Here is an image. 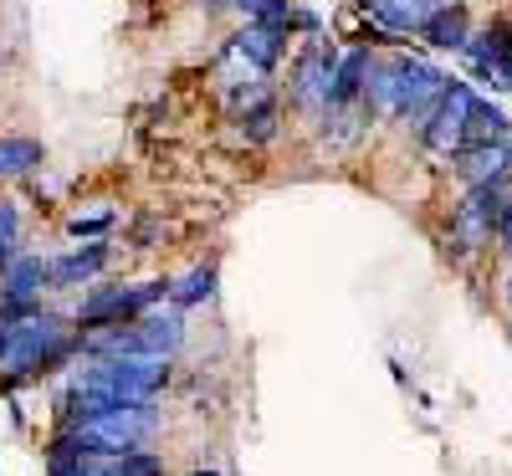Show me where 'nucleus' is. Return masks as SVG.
I'll list each match as a JSON object with an SVG mask.
<instances>
[{
    "label": "nucleus",
    "mask_w": 512,
    "mask_h": 476,
    "mask_svg": "<svg viewBox=\"0 0 512 476\" xmlns=\"http://www.w3.org/2000/svg\"><path fill=\"white\" fill-rule=\"evenodd\" d=\"M159 410L134 405V400H108V395H88V389H67V400L57 405V430H72V436L88 451H144L159 436Z\"/></svg>",
    "instance_id": "obj_1"
},
{
    "label": "nucleus",
    "mask_w": 512,
    "mask_h": 476,
    "mask_svg": "<svg viewBox=\"0 0 512 476\" xmlns=\"http://www.w3.org/2000/svg\"><path fill=\"white\" fill-rule=\"evenodd\" d=\"M82 349V328L77 318L62 313H41L31 308L26 318H0V384L16 389L41 374H52Z\"/></svg>",
    "instance_id": "obj_2"
},
{
    "label": "nucleus",
    "mask_w": 512,
    "mask_h": 476,
    "mask_svg": "<svg viewBox=\"0 0 512 476\" xmlns=\"http://www.w3.org/2000/svg\"><path fill=\"white\" fill-rule=\"evenodd\" d=\"M164 384H169V359H149V354H134V359H93L88 369H77V379H72V389L108 395V400H134V405L159 400Z\"/></svg>",
    "instance_id": "obj_3"
},
{
    "label": "nucleus",
    "mask_w": 512,
    "mask_h": 476,
    "mask_svg": "<svg viewBox=\"0 0 512 476\" xmlns=\"http://www.w3.org/2000/svg\"><path fill=\"white\" fill-rule=\"evenodd\" d=\"M159 302H169V282H128V287H93L77 302V328H103V323H134L144 313H154Z\"/></svg>",
    "instance_id": "obj_4"
},
{
    "label": "nucleus",
    "mask_w": 512,
    "mask_h": 476,
    "mask_svg": "<svg viewBox=\"0 0 512 476\" xmlns=\"http://www.w3.org/2000/svg\"><path fill=\"white\" fill-rule=\"evenodd\" d=\"M507 180L502 185H477V190H466V200L451 210V226H446V241L451 251L461 256H472L482 246L497 241V226H502V210H507Z\"/></svg>",
    "instance_id": "obj_5"
},
{
    "label": "nucleus",
    "mask_w": 512,
    "mask_h": 476,
    "mask_svg": "<svg viewBox=\"0 0 512 476\" xmlns=\"http://www.w3.org/2000/svg\"><path fill=\"white\" fill-rule=\"evenodd\" d=\"M395 72H400V98H395V118H405L410 128H431L446 88H451V77L436 72L431 62H420V57H395Z\"/></svg>",
    "instance_id": "obj_6"
},
{
    "label": "nucleus",
    "mask_w": 512,
    "mask_h": 476,
    "mask_svg": "<svg viewBox=\"0 0 512 476\" xmlns=\"http://www.w3.org/2000/svg\"><path fill=\"white\" fill-rule=\"evenodd\" d=\"M338 57L328 41H318V47L303 52V62L292 67V103L308 108V113H328L333 108V88H338Z\"/></svg>",
    "instance_id": "obj_7"
},
{
    "label": "nucleus",
    "mask_w": 512,
    "mask_h": 476,
    "mask_svg": "<svg viewBox=\"0 0 512 476\" xmlns=\"http://www.w3.org/2000/svg\"><path fill=\"white\" fill-rule=\"evenodd\" d=\"M472 108H477L472 82H451L441 108H436V118H431V128H425V149L456 159L466 149V123H472Z\"/></svg>",
    "instance_id": "obj_8"
},
{
    "label": "nucleus",
    "mask_w": 512,
    "mask_h": 476,
    "mask_svg": "<svg viewBox=\"0 0 512 476\" xmlns=\"http://www.w3.org/2000/svg\"><path fill=\"white\" fill-rule=\"evenodd\" d=\"M47 287H52V262L26 256V251H16V262L0 272V302H26V308H36V297Z\"/></svg>",
    "instance_id": "obj_9"
},
{
    "label": "nucleus",
    "mask_w": 512,
    "mask_h": 476,
    "mask_svg": "<svg viewBox=\"0 0 512 476\" xmlns=\"http://www.w3.org/2000/svg\"><path fill=\"white\" fill-rule=\"evenodd\" d=\"M369 6H374V21L384 31H395V36L420 31L425 36V26L436 21V11L446 6V0H369Z\"/></svg>",
    "instance_id": "obj_10"
},
{
    "label": "nucleus",
    "mask_w": 512,
    "mask_h": 476,
    "mask_svg": "<svg viewBox=\"0 0 512 476\" xmlns=\"http://www.w3.org/2000/svg\"><path fill=\"white\" fill-rule=\"evenodd\" d=\"M456 169L466 185H502L507 169H512V144H477V149H461L456 154Z\"/></svg>",
    "instance_id": "obj_11"
},
{
    "label": "nucleus",
    "mask_w": 512,
    "mask_h": 476,
    "mask_svg": "<svg viewBox=\"0 0 512 476\" xmlns=\"http://www.w3.org/2000/svg\"><path fill=\"white\" fill-rule=\"evenodd\" d=\"M108 262H113V246L88 241V246H77V251H67V256L52 262V287H82V282H93Z\"/></svg>",
    "instance_id": "obj_12"
},
{
    "label": "nucleus",
    "mask_w": 512,
    "mask_h": 476,
    "mask_svg": "<svg viewBox=\"0 0 512 476\" xmlns=\"http://www.w3.org/2000/svg\"><path fill=\"white\" fill-rule=\"evenodd\" d=\"M82 476H164V461L154 451H82Z\"/></svg>",
    "instance_id": "obj_13"
},
{
    "label": "nucleus",
    "mask_w": 512,
    "mask_h": 476,
    "mask_svg": "<svg viewBox=\"0 0 512 476\" xmlns=\"http://www.w3.org/2000/svg\"><path fill=\"white\" fill-rule=\"evenodd\" d=\"M231 52L241 62H251L256 72H272L282 62V26H262V21H251L241 36H231Z\"/></svg>",
    "instance_id": "obj_14"
},
{
    "label": "nucleus",
    "mask_w": 512,
    "mask_h": 476,
    "mask_svg": "<svg viewBox=\"0 0 512 476\" xmlns=\"http://www.w3.org/2000/svg\"><path fill=\"white\" fill-rule=\"evenodd\" d=\"M395 98H400V72H395V57H374L369 62V77H364V113L374 118H395Z\"/></svg>",
    "instance_id": "obj_15"
},
{
    "label": "nucleus",
    "mask_w": 512,
    "mask_h": 476,
    "mask_svg": "<svg viewBox=\"0 0 512 476\" xmlns=\"http://www.w3.org/2000/svg\"><path fill=\"white\" fill-rule=\"evenodd\" d=\"M425 41L441 52H466V41H472V16H466L461 0H451V6L436 11V21L425 26Z\"/></svg>",
    "instance_id": "obj_16"
},
{
    "label": "nucleus",
    "mask_w": 512,
    "mask_h": 476,
    "mask_svg": "<svg viewBox=\"0 0 512 476\" xmlns=\"http://www.w3.org/2000/svg\"><path fill=\"white\" fill-rule=\"evenodd\" d=\"M47 159V149H41V139H26V134H11L0 139V180H26L31 169Z\"/></svg>",
    "instance_id": "obj_17"
},
{
    "label": "nucleus",
    "mask_w": 512,
    "mask_h": 476,
    "mask_svg": "<svg viewBox=\"0 0 512 476\" xmlns=\"http://www.w3.org/2000/svg\"><path fill=\"white\" fill-rule=\"evenodd\" d=\"M210 292H216V262H205V267H190L185 277L169 282V308H200V302H210Z\"/></svg>",
    "instance_id": "obj_18"
},
{
    "label": "nucleus",
    "mask_w": 512,
    "mask_h": 476,
    "mask_svg": "<svg viewBox=\"0 0 512 476\" xmlns=\"http://www.w3.org/2000/svg\"><path fill=\"white\" fill-rule=\"evenodd\" d=\"M507 134H512L507 113H502L497 103H482V98H477L472 123H466V149H477V144H507Z\"/></svg>",
    "instance_id": "obj_19"
},
{
    "label": "nucleus",
    "mask_w": 512,
    "mask_h": 476,
    "mask_svg": "<svg viewBox=\"0 0 512 476\" xmlns=\"http://www.w3.org/2000/svg\"><path fill=\"white\" fill-rule=\"evenodd\" d=\"M369 52H349L338 62V88H333V103H359L364 98V77H369Z\"/></svg>",
    "instance_id": "obj_20"
},
{
    "label": "nucleus",
    "mask_w": 512,
    "mask_h": 476,
    "mask_svg": "<svg viewBox=\"0 0 512 476\" xmlns=\"http://www.w3.org/2000/svg\"><path fill=\"white\" fill-rule=\"evenodd\" d=\"M241 128H246V139H251V144H267V139L277 134V103L246 113V118H241Z\"/></svg>",
    "instance_id": "obj_21"
},
{
    "label": "nucleus",
    "mask_w": 512,
    "mask_h": 476,
    "mask_svg": "<svg viewBox=\"0 0 512 476\" xmlns=\"http://www.w3.org/2000/svg\"><path fill=\"white\" fill-rule=\"evenodd\" d=\"M113 226V210H88V215H72V221H67V231L82 241V236H103Z\"/></svg>",
    "instance_id": "obj_22"
},
{
    "label": "nucleus",
    "mask_w": 512,
    "mask_h": 476,
    "mask_svg": "<svg viewBox=\"0 0 512 476\" xmlns=\"http://www.w3.org/2000/svg\"><path fill=\"white\" fill-rule=\"evenodd\" d=\"M21 241V210L16 200H0V246H16Z\"/></svg>",
    "instance_id": "obj_23"
},
{
    "label": "nucleus",
    "mask_w": 512,
    "mask_h": 476,
    "mask_svg": "<svg viewBox=\"0 0 512 476\" xmlns=\"http://www.w3.org/2000/svg\"><path fill=\"white\" fill-rule=\"evenodd\" d=\"M497 241H502V251L512 256V195H507V210H502V226H497Z\"/></svg>",
    "instance_id": "obj_24"
},
{
    "label": "nucleus",
    "mask_w": 512,
    "mask_h": 476,
    "mask_svg": "<svg viewBox=\"0 0 512 476\" xmlns=\"http://www.w3.org/2000/svg\"><path fill=\"white\" fill-rule=\"evenodd\" d=\"M502 82H507V88H512V52H507V62H502Z\"/></svg>",
    "instance_id": "obj_25"
},
{
    "label": "nucleus",
    "mask_w": 512,
    "mask_h": 476,
    "mask_svg": "<svg viewBox=\"0 0 512 476\" xmlns=\"http://www.w3.org/2000/svg\"><path fill=\"white\" fill-rule=\"evenodd\" d=\"M195 476H221V471H210V466H205V471H195Z\"/></svg>",
    "instance_id": "obj_26"
},
{
    "label": "nucleus",
    "mask_w": 512,
    "mask_h": 476,
    "mask_svg": "<svg viewBox=\"0 0 512 476\" xmlns=\"http://www.w3.org/2000/svg\"><path fill=\"white\" fill-rule=\"evenodd\" d=\"M507 297H512V287H507Z\"/></svg>",
    "instance_id": "obj_27"
}]
</instances>
